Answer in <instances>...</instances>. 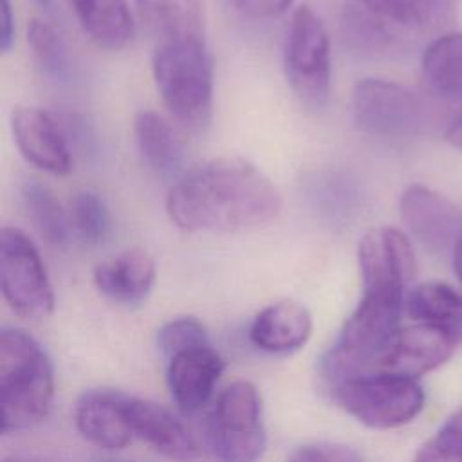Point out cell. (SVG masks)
Masks as SVG:
<instances>
[{"label": "cell", "instance_id": "1", "mask_svg": "<svg viewBox=\"0 0 462 462\" xmlns=\"http://www.w3.org/2000/svg\"><path fill=\"white\" fill-rule=\"evenodd\" d=\"M282 209L271 179L242 157L209 159L170 188L166 213L184 231H247L269 224Z\"/></svg>", "mask_w": 462, "mask_h": 462}, {"label": "cell", "instance_id": "2", "mask_svg": "<svg viewBox=\"0 0 462 462\" xmlns=\"http://www.w3.org/2000/svg\"><path fill=\"white\" fill-rule=\"evenodd\" d=\"M54 397V368L25 330H0V430L14 433L42 422Z\"/></svg>", "mask_w": 462, "mask_h": 462}, {"label": "cell", "instance_id": "3", "mask_svg": "<svg viewBox=\"0 0 462 462\" xmlns=\"http://www.w3.org/2000/svg\"><path fill=\"white\" fill-rule=\"evenodd\" d=\"M152 72L164 106L180 125L200 130L209 123L213 61L206 38L155 45Z\"/></svg>", "mask_w": 462, "mask_h": 462}, {"label": "cell", "instance_id": "4", "mask_svg": "<svg viewBox=\"0 0 462 462\" xmlns=\"http://www.w3.org/2000/svg\"><path fill=\"white\" fill-rule=\"evenodd\" d=\"M455 16V0H350L345 27L357 45L384 49L422 36H440Z\"/></svg>", "mask_w": 462, "mask_h": 462}, {"label": "cell", "instance_id": "5", "mask_svg": "<svg viewBox=\"0 0 462 462\" xmlns=\"http://www.w3.org/2000/svg\"><path fill=\"white\" fill-rule=\"evenodd\" d=\"M332 399L357 422L372 430H392L411 422L424 406V390L417 379L366 372L330 384Z\"/></svg>", "mask_w": 462, "mask_h": 462}, {"label": "cell", "instance_id": "6", "mask_svg": "<svg viewBox=\"0 0 462 462\" xmlns=\"http://www.w3.org/2000/svg\"><path fill=\"white\" fill-rule=\"evenodd\" d=\"M262 399L249 381L226 386L208 417V444L218 462H258L265 451Z\"/></svg>", "mask_w": 462, "mask_h": 462}, {"label": "cell", "instance_id": "7", "mask_svg": "<svg viewBox=\"0 0 462 462\" xmlns=\"http://www.w3.org/2000/svg\"><path fill=\"white\" fill-rule=\"evenodd\" d=\"M0 289L22 319H45L54 310V292L34 242L18 227L0 229Z\"/></svg>", "mask_w": 462, "mask_h": 462}, {"label": "cell", "instance_id": "8", "mask_svg": "<svg viewBox=\"0 0 462 462\" xmlns=\"http://www.w3.org/2000/svg\"><path fill=\"white\" fill-rule=\"evenodd\" d=\"M283 67L289 85L307 106L319 108L330 94V42L310 5H300L289 22Z\"/></svg>", "mask_w": 462, "mask_h": 462}, {"label": "cell", "instance_id": "9", "mask_svg": "<svg viewBox=\"0 0 462 462\" xmlns=\"http://www.w3.org/2000/svg\"><path fill=\"white\" fill-rule=\"evenodd\" d=\"M356 125L375 137L402 139L420 132L426 110L420 97L401 83L365 78L352 92Z\"/></svg>", "mask_w": 462, "mask_h": 462}, {"label": "cell", "instance_id": "10", "mask_svg": "<svg viewBox=\"0 0 462 462\" xmlns=\"http://www.w3.org/2000/svg\"><path fill=\"white\" fill-rule=\"evenodd\" d=\"M401 220L431 253L453 251L462 238V211L424 184L408 186L399 199Z\"/></svg>", "mask_w": 462, "mask_h": 462}, {"label": "cell", "instance_id": "11", "mask_svg": "<svg viewBox=\"0 0 462 462\" xmlns=\"http://www.w3.org/2000/svg\"><path fill=\"white\" fill-rule=\"evenodd\" d=\"M11 132L27 162L58 177L70 171L72 159L65 134L49 112L16 106L11 114Z\"/></svg>", "mask_w": 462, "mask_h": 462}, {"label": "cell", "instance_id": "12", "mask_svg": "<svg viewBox=\"0 0 462 462\" xmlns=\"http://www.w3.org/2000/svg\"><path fill=\"white\" fill-rule=\"evenodd\" d=\"M123 415L132 437L144 440L155 451L175 462H191L197 442L184 424L161 404L123 392Z\"/></svg>", "mask_w": 462, "mask_h": 462}, {"label": "cell", "instance_id": "13", "mask_svg": "<svg viewBox=\"0 0 462 462\" xmlns=\"http://www.w3.org/2000/svg\"><path fill=\"white\" fill-rule=\"evenodd\" d=\"M457 341L437 327L417 323L397 332L374 372H388L417 379L444 365Z\"/></svg>", "mask_w": 462, "mask_h": 462}, {"label": "cell", "instance_id": "14", "mask_svg": "<svg viewBox=\"0 0 462 462\" xmlns=\"http://www.w3.org/2000/svg\"><path fill=\"white\" fill-rule=\"evenodd\" d=\"M224 372V361L211 343L189 346L166 359V381L175 404L193 413L206 406Z\"/></svg>", "mask_w": 462, "mask_h": 462}, {"label": "cell", "instance_id": "15", "mask_svg": "<svg viewBox=\"0 0 462 462\" xmlns=\"http://www.w3.org/2000/svg\"><path fill=\"white\" fill-rule=\"evenodd\" d=\"M123 392L97 388L81 393L74 406L78 431L94 446L103 449H121L132 442L123 408Z\"/></svg>", "mask_w": 462, "mask_h": 462}, {"label": "cell", "instance_id": "16", "mask_svg": "<svg viewBox=\"0 0 462 462\" xmlns=\"http://www.w3.org/2000/svg\"><path fill=\"white\" fill-rule=\"evenodd\" d=\"M155 282V262L143 247H130L94 269V285L108 300L135 305L146 300Z\"/></svg>", "mask_w": 462, "mask_h": 462}, {"label": "cell", "instance_id": "17", "mask_svg": "<svg viewBox=\"0 0 462 462\" xmlns=\"http://www.w3.org/2000/svg\"><path fill=\"white\" fill-rule=\"evenodd\" d=\"M312 334V316L298 301L280 300L263 307L253 319L249 339L269 354L300 350Z\"/></svg>", "mask_w": 462, "mask_h": 462}, {"label": "cell", "instance_id": "18", "mask_svg": "<svg viewBox=\"0 0 462 462\" xmlns=\"http://www.w3.org/2000/svg\"><path fill=\"white\" fill-rule=\"evenodd\" d=\"M135 7L155 45L206 38L200 0H135Z\"/></svg>", "mask_w": 462, "mask_h": 462}, {"label": "cell", "instance_id": "19", "mask_svg": "<svg viewBox=\"0 0 462 462\" xmlns=\"http://www.w3.org/2000/svg\"><path fill=\"white\" fill-rule=\"evenodd\" d=\"M83 32L101 49L119 51L134 38V18L126 0H67Z\"/></svg>", "mask_w": 462, "mask_h": 462}, {"label": "cell", "instance_id": "20", "mask_svg": "<svg viewBox=\"0 0 462 462\" xmlns=\"http://www.w3.org/2000/svg\"><path fill=\"white\" fill-rule=\"evenodd\" d=\"M408 316L426 323L462 343V294L444 282H424L415 285L404 301Z\"/></svg>", "mask_w": 462, "mask_h": 462}, {"label": "cell", "instance_id": "21", "mask_svg": "<svg viewBox=\"0 0 462 462\" xmlns=\"http://www.w3.org/2000/svg\"><path fill=\"white\" fill-rule=\"evenodd\" d=\"M422 79L435 96L462 103V32H444L433 38L422 52Z\"/></svg>", "mask_w": 462, "mask_h": 462}, {"label": "cell", "instance_id": "22", "mask_svg": "<svg viewBox=\"0 0 462 462\" xmlns=\"http://www.w3.org/2000/svg\"><path fill=\"white\" fill-rule=\"evenodd\" d=\"M134 134L143 161L157 175L171 177L180 171L184 148L170 123L153 110H141L134 121Z\"/></svg>", "mask_w": 462, "mask_h": 462}, {"label": "cell", "instance_id": "23", "mask_svg": "<svg viewBox=\"0 0 462 462\" xmlns=\"http://www.w3.org/2000/svg\"><path fill=\"white\" fill-rule=\"evenodd\" d=\"M22 200L36 233L52 247H65L70 240V218L54 191L40 180H25Z\"/></svg>", "mask_w": 462, "mask_h": 462}, {"label": "cell", "instance_id": "24", "mask_svg": "<svg viewBox=\"0 0 462 462\" xmlns=\"http://www.w3.org/2000/svg\"><path fill=\"white\" fill-rule=\"evenodd\" d=\"M69 218L74 233L87 244L105 242L112 229V218L105 200L90 189H81L70 199Z\"/></svg>", "mask_w": 462, "mask_h": 462}, {"label": "cell", "instance_id": "25", "mask_svg": "<svg viewBox=\"0 0 462 462\" xmlns=\"http://www.w3.org/2000/svg\"><path fill=\"white\" fill-rule=\"evenodd\" d=\"M27 42L38 65L52 79H65L69 76V54L60 32L47 22L38 18L29 22Z\"/></svg>", "mask_w": 462, "mask_h": 462}, {"label": "cell", "instance_id": "26", "mask_svg": "<svg viewBox=\"0 0 462 462\" xmlns=\"http://www.w3.org/2000/svg\"><path fill=\"white\" fill-rule=\"evenodd\" d=\"M411 462H462V408L446 419L428 439Z\"/></svg>", "mask_w": 462, "mask_h": 462}, {"label": "cell", "instance_id": "27", "mask_svg": "<svg viewBox=\"0 0 462 462\" xmlns=\"http://www.w3.org/2000/svg\"><path fill=\"white\" fill-rule=\"evenodd\" d=\"M204 343H209L208 330L197 318L191 316L171 319L157 332V346L166 359L180 350Z\"/></svg>", "mask_w": 462, "mask_h": 462}, {"label": "cell", "instance_id": "28", "mask_svg": "<svg viewBox=\"0 0 462 462\" xmlns=\"http://www.w3.org/2000/svg\"><path fill=\"white\" fill-rule=\"evenodd\" d=\"M287 462H363V458L356 449L345 444L314 442L292 451Z\"/></svg>", "mask_w": 462, "mask_h": 462}, {"label": "cell", "instance_id": "29", "mask_svg": "<svg viewBox=\"0 0 462 462\" xmlns=\"http://www.w3.org/2000/svg\"><path fill=\"white\" fill-rule=\"evenodd\" d=\"M231 4L251 18H274L283 14L292 0H231Z\"/></svg>", "mask_w": 462, "mask_h": 462}, {"label": "cell", "instance_id": "30", "mask_svg": "<svg viewBox=\"0 0 462 462\" xmlns=\"http://www.w3.org/2000/svg\"><path fill=\"white\" fill-rule=\"evenodd\" d=\"M14 40V16L9 0H0V49L9 52Z\"/></svg>", "mask_w": 462, "mask_h": 462}, {"label": "cell", "instance_id": "31", "mask_svg": "<svg viewBox=\"0 0 462 462\" xmlns=\"http://www.w3.org/2000/svg\"><path fill=\"white\" fill-rule=\"evenodd\" d=\"M446 141L453 146L462 150V116L458 119H455L448 130H446Z\"/></svg>", "mask_w": 462, "mask_h": 462}, {"label": "cell", "instance_id": "32", "mask_svg": "<svg viewBox=\"0 0 462 462\" xmlns=\"http://www.w3.org/2000/svg\"><path fill=\"white\" fill-rule=\"evenodd\" d=\"M451 262H453V271L462 283V238L457 242V245L451 251Z\"/></svg>", "mask_w": 462, "mask_h": 462}, {"label": "cell", "instance_id": "33", "mask_svg": "<svg viewBox=\"0 0 462 462\" xmlns=\"http://www.w3.org/2000/svg\"><path fill=\"white\" fill-rule=\"evenodd\" d=\"M36 2H38V4H42V5H45V7L51 4V0H36Z\"/></svg>", "mask_w": 462, "mask_h": 462}]
</instances>
